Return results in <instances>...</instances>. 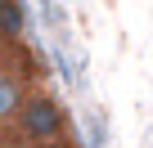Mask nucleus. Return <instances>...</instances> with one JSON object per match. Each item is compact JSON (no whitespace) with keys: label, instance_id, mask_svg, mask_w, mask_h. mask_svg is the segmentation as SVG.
Here are the masks:
<instances>
[{"label":"nucleus","instance_id":"nucleus-1","mask_svg":"<svg viewBox=\"0 0 153 148\" xmlns=\"http://www.w3.org/2000/svg\"><path fill=\"white\" fill-rule=\"evenodd\" d=\"M14 130L27 144H54L59 135H68V108L45 90H27V99L14 117Z\"/></svg>","mask_w":153,"mask_h":148},{"label":"nucleus","instance_id":"nucleus-2","mask_svg":"<svg viewBox=\"0 0 153 148\" xmlns=\"http://www.w3.org/2000/svg\"><path fill=\"white\" fill-rule=\"evenodd\" d=\"M0 77L23 85V90L41 81V58L32 54L27 40H0Z\"/></svg>","mask_w":153,"mask_h":148},{"label":"nucleus","instance_id":"nucleus-3","mask_svg":"<svg viewBox=\"0 0 153 148\" xmlns=\"http://www.w3.org/2000/svg\"><path fill=\"white\" fill-rule=\"evenodd\" d=\"M23 32H27V5L0 0V40H23Z\"/></svg>","mask_w":153,"mask_h":148},{"label":"nucleus","instance_id":"nucleus-4","mask_svg":"<svg viewBox=\"0 0 153 148\" xmlns=\"http://www.w3.org/2000/svg\"><path fill=\"white\" fill-rule=\"evenodd\" d=\"M23 99H27V90H23V85H14V81H5V77H0V126H9V121L18 117Z\"/></svg>","mask_w":153,"mask_h":148}]
</instances>
